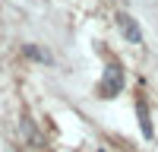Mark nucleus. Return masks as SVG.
Segmentation results:
<instances>
[{
  "label": "nucleus",
  "mask_w": 158,
  "mask_h": 152,
  "mask_svg": "<svg viewBox=\"0 0 158 152\" xmlns=\"http://www.w3.org/2000/svg\"><path fill=\"white\" fill-rule=\"evenodd\" d=\"M139 124H142V133H146V136H152V124H149V114L142 111V105H139Z\"/></svg>",
  "instance_id": "nucleus-3"
},
{
  "label": "nucleus",
  "mask_w": 158,
  "mask_h": 152,
  "mask_svg": "<svg viewBox=\"0 0 158 152\" xmlns=\"http://www.w3.org/2000/svg\"><path fill=\"white\" fill-rule=\"evenodd\" d=\"M120 82H123V73L117 67H108V79H104V86H101V95H114L117 89H120Z\"/></svg>",
  "instance_id": "nucleus-1"
},
{
  "label": "nucleus",
  "mask_w": 158,
  "mask_h": 152,
  "mask_svg": "<svg viewBox=\"0 0 158 152\" xmlns=\"http://www.w3.org/2000/svg\"><path fill=\"white\" fill-rule=\"evenodd\" d=\"M25 51H29V57H35V60H51L44 51H38V48H25Z\"/></svg>",
  "instance_id": "nucleus-4"
},
{
  "label": "nucleus",
  "mask_w": 158,
  "mask_h": 152,
  "mask_svg": "<svg viewBox=\"0 0 158 152\" xmlns=\"http://www.w3.org/2000/svg\"><path fill=\"white\" fill-rule=\"evenodd\" d=\"M120 25H123V35H127L133 44H139V41H142V32H139V25H136V19H133V16H127V13H123V16H120Z\"/></svg>",
  "instance_id": "nucleus-2"
}]
</instances>
